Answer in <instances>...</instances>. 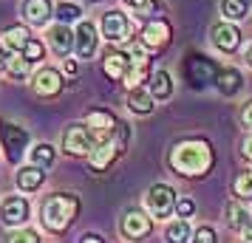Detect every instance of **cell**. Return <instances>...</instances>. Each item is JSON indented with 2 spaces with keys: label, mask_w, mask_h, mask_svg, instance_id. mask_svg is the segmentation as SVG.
<instances>
[{
  "label": "cell",
  "mask_w": 252,
  "mask_h": 243,
  "mask_svg": "<svg viewBox=\"0 0 252 243\" xmlns=\"http://www.w3.org/2000/svg\"><path fill=\"white\" fill-rule=\"evenodd\" d=\"M74 31L68 28V23H57V26H51V31H48V43H51V48L57 51L60 57H65L71 48H74Z\"/></svg>",
  "instance_id": "14"
},
{
  "label": "cell",
  "mask_w": 252,
  "mask_h": 243,
  "mask_svg": "<svg viewBox=\"0 0 252 243\" xmlns=\"http://www.w3.org/2000/svg\"><path fill=\"white\" fill-rule=\"evenodd\" d=\"M0 141H3L6 159L12 164H17L20 156L26 153V144H29V130L14 125V122H0Z\"/></svg>",
  "instance_id": "4"
},
{
  "label": "cell",
  "mask_w": 252,
  "mask_h": 243,
  "mask_svg": "<svg viewBox=\"0 0 252 243\" xmlns=\"http://www.w3.org/2000/svg\"><path fill=\"white\" fill-rule=\"evenodd\" d=\"M250 12V0H221V14L227 20H241Z\"/></svg>",
  "instance_id": "26"
},
{
  "label": "cell",
  "mask_w": 252,
  "mask_h": 243,
  "mask_svg": "<svg viewBox=\"0 0 252 243\" xmlns=\"http://www.w3.org/2000/svg\"><path fill=\"white\" fill-rule=\"evenodd\" d=\"M241 119H244V125H247V128H252V102L244 105V113H241Z\"/></svg>",
  "instance_id": "36"
},
{
  "label": "cell",
  "mask_w": 252,
  "mask_h": 243,
  "mask_svg": "<svg viewBox=\"0 0 252 243\" xmlns=\"http://www.w3.org/2000/svg\"><path fill=\"white\" fill-rule=\"evenodd\" d=\"M190 243H216V232L210 229V226H201V229L193 232Z\"/></svg>",
  "instance_id": "33"
},
{
  "label": "cell",
  "mask_w": 252,
  "mask_h": 243,
  "mask_svg": "<svg viewBox=\"0 0 252 243\" xmlns=\"http://www.w3.org/2000/svg\"><path fill=\"white\" fill-rule=\"evenodd\" d=\"M6 243H40V238H37V232H32V229H17V232L9 235Z\"/></svg>",
  "instance_id": "32"
},
{
  "label": "cell",
  "mask_w": 252,
  "mask_h": 243,
  "mask_svg": "<svg viewBox=\"0 0 252 243\" xmlns=\"http://www.w3.org/2000/svg\"><path fill=\"white\" fill-rule=\"evenodd\" d=\"M247 59H250V65H252V46H250V54H247Z\"/></svg>",
  "instance_id": "42"
},
{
  "label": "cell",
  "mask_w": 252,
  "mask_h": 243,
  "mask_svg": "<svg viewBox=\"0 0 252 243\" xmlns=\"http://www.w3.org/2000/svg\"><path fill=\"white\" fill-rule=\"evenodd\" d=\"M9 71H12V77H29L32 62H29L23 54H12V59H9Z\"/></svg>",
  "instance_id": "30"
},
{
  "label": "cell",
  "mask_w": 252,
  "mask_h": 243,
  "mask_svg": "<svg viewBox=\"0 0 252 243\" xmlns=\"http://www.w3.org/2000/svg\"><path fill=\"white\" fill-rule=\"evenodd\" d=\"M29 62H37V59H43V54H46V48H43V43H37V40H29L26 43V48L20 51Z\"/></svg>",
  "instance_id": "31"
},
{
  "label": "cell",
  "mask_w": 252,
  "mask_h": 243,
  "mask_svg": "<svg viewBox=\"0 0 252 243\" xmlns=\"http://www.w3.org/2000/svg\"><path fill=\"white\" fill-rule=\"evenodd\" d=\"M65 74H77V65H74L71 59H65Z\"/></svg>",
  "instance_id": "40"
},
{
  "label": "cell",
  "mask_w": 252,
  "mask_h": 243,
  "mask_svg": "<svg viewBox=\"0 0 252 243\" xmlns=\"http://www.w3.org/2000/svg\"><path fill=\"white\" fill-rule=\"evenodd\" d=\"M43 212V223H46V229L51 232H65L71 226V220L77 218V212H80V198L65 192V195H54L46 201V207L40 209Z\"/></svg>",
  "instance_id": "2"
},
{
  "label": "cell",
  "mask_w": 252,
  "mask_h": 243,
  "mask_svg": "<svg viewBox=\"0 0 252 243\" xmlns=\"http://www.w3.org/2000/svg\"><path fill=\"white\" fill-rule=\"evenodd\" d=\"M88 128L94 133H114L119 128V122H116L114 113H108V110H91L88 113Z\"/></svg>",
  "instance_id": "20"
},
{
  "label": "cell",
  "mask_w": 252,
  "mask_h": 243,
  "mask_svg": "<svg viewBox=\"0 0 252 243\" xmlns=\"http://www.w3.org/2000/svg\"><path fill=\"white\" fill-rule=\"evenodd\" d=\"M170 167L182 175H204L213 167V150L204 139L179 141L170 150Z\"/></svg>",
  "instance_id": "1"
},
{
  "label": "cell",
  "mask_w": 252,
  "mask_h": 243,
  "mask_svg": "<svg viewBox=\"0 0 252 243\" xmlns=\"http://www.w3.org/2000/svg\"><path fill=\"white\" fill-rule=\"evenodd\" d=\"M125 3L133 9V12H145V9H150V0H125Z\"/></svg>",
  "instance_id": "35"
},
{
  "label": "cell",
  "mask_w": 252,
  "mask_h": 243,
  "mask_svg": "<svg viewBox=\"0 0 252 243\" xmlns=\"http://www.w3.org/2000/svg\"><path fill=\"white\" fill-rule=\"evenodd\" d=\"M227 223L232 226V229L244 232L247 226H252V215H250V209L244 207V204H238V201H232V204L227 207Z\"/></svg>",
  "instance_id": "22"
},
{
  "label": "cell",
  "mask_w": 252,
  "mask_h": 243,
  "mask_svg": "<svg viewBox=\"0 0 252 243\" xmlns=\"http://www.w3.org/2000/svg\"><path fill=\"white\" fill-rule=\"evenodd\" d=\"M241 243H252V226H247V229L241 232Z\"/></svg>",
  "instance_id": "39"
},
{
  "label": "cell",
  "mask_w": 252,
  "mask_h": 243,
  "mask_svg": "<svg viewBox=\"0 0 252 243\" xmlns=\"http://www.w3.org/2000/svg\"><path fill=\"white\" fill-rule=\"evenodd\" d=\"M195 204L190 201V198H179L176 201V212H179V218H187V215H193Z\"/></svg>",
  "instance_id": "34"
},
{
  "label": "cell",
  "mask_w": 252,
  "mask_h": 243,
  "mask_svg": "<svg viewBox=\"0 0 252 243\" xmlns=\"http://www.w3.org/2000/svg\"><path fill=\"white\" fill-rule=\"evenodd\" d=\"M153 232V218H148L142 209H127L122 218V235L130 241H142Z\"/></svg>",
  "instance_id": "7"
},
{
  "label": "cell",
  "mask_w": 252,
  "mask_h": 243,
  "mask_svg": "<svg viewBox=\"0 0 252 243\" xmlns=\"http://www.w3.org/2000/svg\"><path fill=\"white\" fill-rule=\"evenodd\" d=\"M213 43H216L221 51H235L241 43V31L232 23H218L213 28Z\"/></svg>",
  "instance_id": "15"
},
{
  "label": "cell",
  "mask_w": 252,
  "mask_h": 243,
  "mask_svg": "<svg viewBox=\"0 0 252 243\" xmlns=\"http://www.w3.org/2000/svg\"><path fill=\"white\" fill-rule=\"evenodd\" d=\"M130 34V20L122 12H105L102 14V37L108 43H125Z\"/></svg>",
  "instance_id": "9"
},
{
  "label": "cell",
  "mask_w": 252,
  "mask_h": 243,
  "mask_svg": "<svg viewBox=\"0 0 252 243\" xmlns=\"http://www.w3.org/2000/svg\"><path fill=\"white\" fill-rule=\"evenodd\" d=\"M77 40H74V48H77V57L80 59H88L94 57V51H96V28H94V23H88V20H82L80 28H77Z\"/></svg>",
  "instance_id": "11"
},
{
  "label": "cell",
  "mask_w": 252,
  "mask_h": 243,
  "mask_svg": "<svg viewBox=\"0 0 252 243\" xmlns=\"http://www.w3.org/2000/svg\"><path fill=\"white\" fill-rule=\"evenodd\" d=\"M153 105H156V99H153V93L150 91H142V88H130V96H127V108L133 110V113H150L153 110Z\"/></svg>",
  "instance_id": "21"
},
{
  "label": "cell",
  "mask_w": 252,
  "mask_h": 243,
  "mask_svg": "<svg viewBox=\"0 0 252 243\" xmlns=\"http://www.w3.org/2000/svg\"><path fill=\"white\" fill-rule=\"evenodd\" d=\"M170 43V26L167 20H150L142 31V46L145 48H164Z\"/></svg>",
  "instance_id": "10"
},
{
  "label": "cell",
  "mask_w": 252,
  "mask_h": 243,
  "mask_svg": "<svg viewBox=\"0 0 252 243\" xmlns=\"http://www.w3.org/2000/svg\"><path fill=\"white\" fill-rule=\"evenodd\" d=\"M148 212L150 218H170L173 212H176V192H173L167 184H153L148 189Z\"/></svg>",
  "instance_id": "5"
},
{
  "label": "cell",
  "mask_w": 252,
  "mask_h": 243,
  "mask_svg": "<svg viewBox=\"0 0 252 243\" xmlns=\"http://www.w3.org/2000/svg\"><path fill=\"white\" fill-rule=\"evenodd\" d=\"M127 65H130V57L127 54H122V51H108L105 54V62H102V71H105V77H111V80H125Z\"/></svg>",
  "instance_id": "17"
},
{
  "label": "cell",
  "mask_w": 252,
  "mask_h": 243,
  "mask_svg": "<svg viewBox=\"0 0 252 243\" xmlns=\"http://www.w3.org/2000/svg\"><path fill=\"white\" fill-rule=\"evenodd\" d=\"M23 14L32 26H46L51 20V3L48 0H26Z\"/></svg>",
  "instance_id": "18"
},
{
  "label": "cell",
  "mask_w": 252,
  "mask_h": 243,
  "mask_svg": "<svg viewBox=\"0 0 252 243\" xmlns=\"http://www.w3.org/2000/svg\"><path fill=\"white\" fill-rule=\"evenodd\" d=\"M122 147H125V144H122V141H114V139L99 141V144L91 150V167H94V170H105V167L119 156Z\"/></svg>",
  "instance_id": "12"
},
{
  "label": "cell",
  "mask_w": 252,
  "mask_h": 243,
  "mask_svg": "<svg viewBox=\"0 0 252 243\" xmlns=\"http://www.w3.org/2000/svg\"><path fill=\"white\" fill-rule=\"evenodd\" d=\"M216 82H218V91L224 93V96H232V93L241 91V74L235 68H221Z\"/></svg>",
  "instance_id": "23"
},
{
  "label": "cell",
  "mask_w": 252,
  "mask_h": 243,
  "mask_svg": "<svg viewBox=\"0 0 252 243\" xmlns=\"http://www.w3.org/2000/svg\"><path fill=\"white\" fill-rule=\"evenodd\" d=\"M63 147H65V153H71V156H85V153H91L94 147H96L94 130L85 128V125H71V128H65V133H63Z\"/></svg>",
  "instance_id": "6"
},
{
  "label": "cell",
  "mask_w": 252,
  "mask_h": 243,
  "mask_svg": "<svg viewBox=\"0 0 252 243\" xmlns=\"http://www.w3.org/2000/svg\"><path fill=\"white\" fill-rule=\"evenodd\" d=\"M54 14H57L60 23H74V20H80L82 17V9L77 6V3H60Z\"/></svg>",
  "instance_id": "28"
},
{
  "label": "cell",
  "mask_w": 252,
  "mask_h": 243,
  "mask_svg": "<svg viewBox=\"0 0 252 243\" xmlns=\"http://www.w3.org/2000/svg\"><path fill=\"white\" fill-rule=\"evenodd\" d=\"M34 91L40 96H57L63 91V77L54 68H43L34 74Z\"/></svg>",
  "instance_id": "13"
},
{
  "label": "cell",
  "mask_w": 252,
  "mask_h": 243,
  "mask_svg": "<svg viewBox=\"0 0 252 243\" xmlns=\"http://www.w3.org/2000/svg\"><path fill=\"white\" fill-rule=\"evenodd\" d=\"M51 162H54V147H51V144H37L34 150H32V164L48 167Z\"/></svg>",
  "instance_id": "29"
},
{
  "label": "cell",
  "mask_w": 252,
  "mask_h": 243,
  "mask_svg": "<svg viewBox=\"0 0 252 243\" xmlns=\"http://www.w3.org/2000/svg\"><path fill=\"white\" fill-rule=\"evenodd\" d=\"M80 243H102V238H99V235H82Z\"/></svg>",
  "instance_id": "38"
},
{
  "label": "cell",
  "mask_w": 252,
  "mask_h": 243,
  "mask_svg": "<svg viewBox=\"0 0 252 243\" xmlns=\"http://www.w3.org/2000/svg\"><path fill=\"white\" fill-rule=\"evenodd\" d=\"M232 192L238 195V201H250L252 198V173H241L232 181Z\"/></svg>",
  "instance_id": "27"
},
{
  "label": "cell",
  "mask_w": 252,
  "mask_h": 243,
  "mask_svg": "<svg viewBox=\"0 0 252 243\" xmlns=\"http://www.w3.org/2000/svg\"><path fill=\"white\" fill-rule=\"evenodd\" d=\"M150 93H153V99H167L173 93V82L167 71L159 68L156 74H150Z\"/></svg>",
  "instance_id": "24"
},
{
  "label": "cell",
  "mask_w": 252,
  "mask_h": 243,
  "mask_svg": "<svg viewBox=\"0 0 252 243\" xmlns=\"http://www.w3.org/2000/svg\"><path fill=\"white\" fill-rule=\"evenodd\" d=\"M218 71L221 68L204 54H187V59H184V77L193 88H204L207 82L218 80Z\"/></svg>",
  "instance_id": "3"
},
{
  "label": "cell",
  "mask_w": 252,
  "mask_h": 243,
  "mask_svg": "<svg viewBox=\"0 0 252 243\" xmlns=\"http://www.w3.org/2000/svg\"><path fill=\"white\" fill-rule=\"evenodd\" d=\"M29 201L20 195H9L3 204H0V220L6 223V226H23L26 220H29Z\"/></svg>",
  "instance_id": "8"
},
{
  "label": "cell",
  "mask_w": 252,
  "mask_h": 243,
  "mask_svg": "<svg viewBox=\"0 0 252 243\" xmlns=\"http://www.w3.org/2000/svg\"><path fill=\"white\" fill-rule=\"evenodd\" d=\"M32 37H29V31H26L23 26H9L3 34H0V43H3V51H9V54H20L26 48V43H29Z\"/></svg>",
  "instance_id": "16"
},
{
  "label": "cell",
  "mask_w": 252,
  "mask_h": 243,
  "mask_svg": "<svg viewBox=\"0 0 252 243\" xmlns=\"http://www.w3.org/2000/svg\"><path fill=\"white\" fill-rule=\"evenodd\" d=\"M3 68H6V59H3V51H0V74H3Z\"/></svg>",
  "instance_id": "41"
},
{
  "label": "cell",
  "mask_w": 252,
  "mask_h": 243,
  "mask_svg": "<svg viewBox=\"0 0 252 243\" xmlns=\"http://www.w3.org/2000/svg\"><path fill=\"white\" fill-rule=\"evenodd\" d=\"M244 159L252 162V136H250V139H244Z\"/></svg>",
  "instance_id": "37"
},
{
  "label": "cell",
  "mask_w": 252,
  "mask_h": 243,
  "mask_svg": "<svg viewBox=\"0 0 252 243\" xmlns=\"http://www.w3.org/2000/svg\"><path fill=\"white\" fill-rule=\"evenodd\" d=\"M43 181H46V173H43V167H37V164H32V167H20V173H17V187L26 189V192L37 189Z\"/></svg>",
  "instance_id": "19"
},
{
  "label": "cell",
  "mask_w": 252,
  "mask_h": 243,
  "mask_svg": "<svg viewBox=\"0 0 252 243\" xmlns=\"http://www.w3.org/2000/svg\"><path fill=\"white\" fill-rule=\"evenodd\" d=\"M164 238H167V243H190V223L187 220H173L170 226L164 229Z\"/></svg>",
  "instance_id": "25"
}]
</instances>
